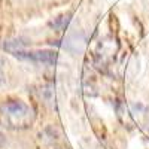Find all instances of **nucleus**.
Segmentation results:
<instances>
[{
	"label": "nucleus",
	"mask_w": 149,
	"mask_h": 149,
	"mask_svg": "<svg viewBox=\"0 0 149 149\" xmlns=\"http://www.w3.org/2000/svg\"><path fill=\"white\" fill-rule=\"evenodd\" d=\"M5 67H6V61L5 58L0 57V84L5 82Z\"/></svg>",
	"instance_id": "7ed1b4c3"
},
{
	"label": "nucleus",
	"mask_w": 149,
	"mask_h": 149,
	"mask_svg": "<svg viewBox=\"0 0 149 149\" xmlns=\"http://www.w3.org/2000/svg\"><path fill=\"white\" fill-rule=\"evenodd\" d=\"M0 118L10 128H26L33 121V110L21 100H9L0 106Z\"/></svg>",
	"instance_id": "f257e3e1"
},
{
	"label": "nucleus",
	"mask_w": 149,
	"mask_h": 149,
	"mask_svg": "<svg viewBox=\"0 0 149 149\" xmlns=\"http://www.w3.org/2000/svg\"><path fill=\"white\" fill-rule=\"evenodd\" d=\"M14 57L19 58V60H27V61H33V63H42L46 66H54L57 63L58 54L51 49H39V51H27L26 48L19 49L15 54H12Z\"/></svg>",
	"instance_id": "f03ea898"
}]
</instances>
